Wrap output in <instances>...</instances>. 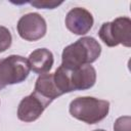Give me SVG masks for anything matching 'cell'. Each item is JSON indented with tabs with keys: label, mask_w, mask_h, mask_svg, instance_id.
Masks as SVG:
<instances>
[{
	"label": "cell",
	"mask_w": 131,
	"mask_h": 131,
	"mask_svg": "<svg viewBox=\"0 0 131 131\" xmlns=\"http://www.w3.org/2000/svg\"><path fill=\"white\" fill-rule=\"evenodd\" d=\"M101 53L100 44L93 37H82L62 50L61 64L69 70L94 62Z\"/></svg>",
	"instance_id": "1"
},
{
	"label": "cell",
	"mask_w": 131,
	"mask_h": 131,
	"mask_svg": "<svg viewBox=\"0 0 131 131\" xmlns=\"http://www.w3.org/2000/svg\"><path fill=\"white\" fill-rule=\"evenodd\" d=\"M70 114L87 124H96L103 120L110 111V102L91 96L77 97L70 103Z\"/></svg>",
	"instance_id": "2"
},
{
	"label": "cell",
	"mask_w": 131,
	"mask_h": 131,
	"mask_svg": "<svg viewBox=\"0 0 131 131\" xmlns=\"http://www.w3.org/2000/svg\"><path fill=\"white\" fill-rule=\"evenodd\" d=\"M101 41L108 47L122 44L131 46V19L127 16H119L113 21L103 23L98 31Z\"/></svg>",
	"instance_id": "3"
},
{
	"label": "cell",
	"mask_w": 131,
	"mask_h": 131,
	"mask_svg": "<svg viewBox=\"0 0 131 131\" xmlns=\"http://www.w3.org/2000/svg\"><path fill=\"white\" fill-rule=\"evenodd\" d=\"M27 58L20 55H9L0 59V90L8 85L24 82L30 74Z\"/></svg>",
	"instance_id": "4"
},
{
	"label": "cell",
	"mask_w": 131,
	"mask_h": 131,
	"mask_svg": "<svg viewBox=\"0 0 131 131\" xmlns=\"http://www.w3.org/2000/svg\"><path fill=\"white\" fill-rule=\"evenodd\" d=\"M46 21L37 12H30L23 15L17 21V32L26 41H37L46 34Z\"/></svg>",
	"instance_id": "5"
},
{
	"label": "cell",
	"mask_w": 131,
	"mask_h": 131,
	"mask_svg": "<svg viewBox=\"0 0 131 131\" xmlns=\"http://www.w3.org/2000/svg\"><path fill=\"white\" fill-rule=\"evenodd\" d=\"M66 27L70 32L76 35L87 34L94 23L92 14L83 7L72 8L66 16Z\"/></svg>",
	"instance_id": "6"
},
{
	"label": "cell",
	"mask_w": 131,
	"mask_h": 131,
	"mask_svg": "<svg viewBox=\"0 0 131 131\" xmlns=\"http://www.w3.org/2000/svg\"><path fill=\"white\" fill-rule=\"evenodd\" d=\"M48 105L34 93L23 98L17 107V118L23 122H34Z\"/></svg>",
	"instance_id": "7"
},
{
	"label": "cell",
	"mask_w": 131,
	"mask_h": 131,
	"mask_svg": "<svg viewBox=\"0 0 131 131\" xmlns=\"http://www.w3.org/2000/svg\"><path fill=\"white\" fill-rule=\"evenodd\" d=\"M69 76L72 91L89 89L96 82V71L91 64H85L76 70H69Z\"/></svg>",
	"instance_id": "8"
},
{
	"label": "cell",
	"mask_w": 131,
	"mask_h": 131,
	"mask_svg": "<svg viewBox=\"0 0 131 131\" xmlns=\"http://www.w3.org/2000/svg\"><path fill=\"white\" fill-rule=\"evenodd\" d=\"M33 93L43 100L47 105H49L55 98L61 95L54 83L53 74L48 73L42 74L38 77Z\"/></svg>",
	"instance_id": "9"
},
{
	"label": "cell",
	"mask_w": 131,
	"mask_h": 131,
	"mask_svg": "<svg viewBox=\"0 0 131 131\" xmlns=\"http://www.w3.org/2000/svg\"><path fill=\"white\" fill-rule=\"evenodd\" d=\"M30 69L37 74L48 73L54 62L53 54L47 48H38L30 53L28 58Z\"/></svg>",
	"instance_id": "10"
},
{
	"label": "cell",
	"mask_w": 131,
	"mask_h": 131,
	"mask_svg": "<svg viewBox=\"0 0 131 131\" xmlns=\"http://www.w3.org/2000/svg\"><path fill=\"white\" fill-rule=\"evenodd\" d=\"M12 42V36L10 31L3 27L0 26V52H4L5 50H7Z\"/></svg>",
	"instance_id": "11"
},
{
	"label": "cell",
	"mask_w": 131,
	"mask_h": 131,
	"mask_svg": "<svg viewBox=\"0 0 131 131\" xmlns=\"http://www.w3.org/2000/svg\"><path fill=\"white\" fill-rule=\"evenodd\" d=\"M131 118L129 116H123L118 118L114 123V131H130Z\"/></svg>",
	"instance_id": "12"
},
{
	"label": "cell",
	"mask_w": 131,
	"mask_h": 131,
	"mask_svg": "<svg viewBox=\"0 0 131 131\" xmlns=\"http://www.w3.org/2000/svg\"><path fill=\"white\" fill-rule=\"evenodd\" d=\"M30 4L32 6H35L37 8H43V9H53L57 6H59L60 4H62V2H57V1H46V0H39V1H32L30 2Z\"/></svg>",
	"instance_id": "13"
},
{
	"label": "cell",
	"mask_w": 131,
	"mask_h": 131,
	"mask_svg": "<svg viewBox=\"0 0 131 131\" xmlns=\"http://www.w3.org/2000/svg\"><path fill=\"white\" fill-rule=\"evenodd\" d=\"M93 131H105V130H103V129H96V130H93Z\"/></svg>",
	"instance_id": "14"
}]
</instances>
